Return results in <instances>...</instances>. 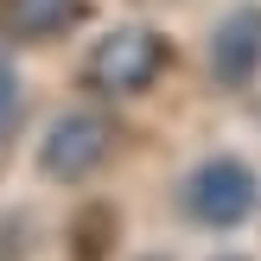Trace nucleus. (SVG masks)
I'll use <instances>...</instances> for the list:
<instances>
[{
  "label": "nucleus",
  "instance_id": "obj_1",
  "mask_svg": "<svg viewBox=\"0 0 261 261\" xmlns=\"http://www.w3.org/2000/svg\"><path fill=\"white\" fill-rule=\"evenodd\" d=\"M178 211L191 217L198 229L223 236V229H242L249 211H261V178L242 153H204L198 166L178 185Z\"/></svg>",
  "mask_w": 261,
  "mask_h": 261
},
{
  "label": "nucleus",
  "instance_id": "obj_2",
  "mask_svg": "<svg viewBox=\"0 0 261 261\" xmlns=\"http://www.w3.org/2000/svg\"><path fill=\"white\" fill-rule=\"evenodd\" d=\"M166 70H172V45H166L153 25H115L83 58V83L96 89V96H115V102L121 96H147Z\"/></svg>",
  "mask_w": 261,
  "mask_h": 261
},
{
  "label": "nucleus",
  "instance_id": "obj_3",
  "mask_svg": "<svg viewBox=\"0 0 261 261\" xmlns=\"http://www.w3.org/2000/svg\"><path fill=\"white\" fill-rule=\"evenodd\" d=\"M115 140H121L115 115H102V109H64L58 121L38 134L32 166L51 178V185H83V178H96L102 166L115 160Z\"/></svg>",
  "mask_w": 261,
  "mask_h": 261
},
{
  "label": "nucleus",
  "instance_id": "obj_4",
  "mask_svg": "<svg viewBox=\"0 0 261 261\" xmlns=\"http://www.w3.org/2000/svg\"><path fill=\"white\" fill-rule=\"evenodd\" d=\"M204 70L217 89H249L261 76V0L223 7V19L211 25V45H204Z\"/></svg>",
  "mask_w": 261,
  "mask_h": 261
},
{
  "label": "nucleus",
  "instance_id": "obj_5",
  "mask_svg": "<svg viewBox=\"0 0 261 261\" xmlns=\"http://www.w3.org/2000/svg\"><path fill=\"white\" fill-rule=\"evenodd\" d=\"M89 19V0H7L0 7V32L13 45H58Z\"/></svg>",
  "mask_w": 261,
  "mask_h": 261
},
{
  "label": "nucleus",
  "instance_id": "obj_6",
  "mask_svg": "<svg viewBox=\"0 0 261 261\" xmlns=\"http://www.w3.org/2000/svg\"><path fill=\"white\" fill-rule=\"evenodd\" d=\"M115 242H121V211L115 204H83L70 217V261H109Z\"/></svg>",
  "mask_w": 261,
  "mask_h": 261
},
{
  "label": "nucleus",
  "instance_id": "obj_7",
  "mask_svg": "<svg viewBox=\"0 0 261 261\" xmlns=\"http://www.w3.org/2000/svg\"><path fill=\"white\" fill-rule=\"evenodd\" d=\"M13 109H19V76H13V64H7V51H0V127L13 121Z\"/></svg>",
  "mask_w": 261,
  "mask_h": 261
},
{
  "label": "nucleus",
  "instance_id": "obj_8",
  "mask_svg": "<svg viewBox=\"0 0 261 261\" xmlns=\"http://www.w3.org/2000/svg\"><path fill=\"white\" fill-rule=\"evenodd\" d=\"M140 261H172V255H166V249H153V255H140Z\"/></svg>",
  "mask_w": 261,
  "mask_h": 261
},
{
  "label": "nucleus",
  "instance_id": "obj_9",
  "mask_svg": "<svg viewBox=\"0 0 261 261\" xmlns=\"http://www.w3.org/2000/svg\"><path fill=\"white\" fill-rule=\"evenodd\" d=\"M211 261H249V255H229V249H223V255H211Z\"/></svg>",
  "mask_w": 261,
  "mask_h": 261
}]
</instances>
